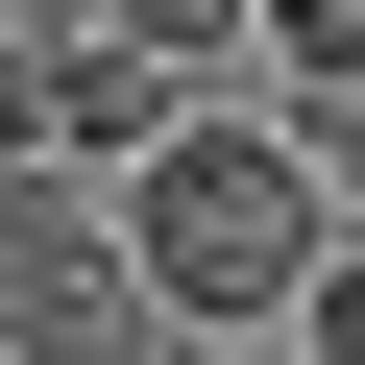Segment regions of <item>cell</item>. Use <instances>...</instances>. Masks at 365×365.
Here are the masks:
<instances>
[{"mask_svg":"<svg viewBox=\"0 0 365 365\" xmlns=\"http://www.w3.org/2000/svg\"><path fill=\"white\" fill-rule=\"evenodd\" d=\"M122 244H146V317H220V341H292L317 244H341V170L317 122H170L122 170Z\"/></svg>","mask_w":365,"mask_h":365,"instance_id":"6da1fadb","label":"cell"},{"mask_svg":"<svg viewBox=\"0 0 365 365\" xmlns=\"http://www.w3.org/2000/svg\"><path fill=\"white\" fill-rule=\"evenodd\" d=\"M146 341V244L73 146H0V365H122Z\"/></svg>","mask_w":365,"mask_h":365,"instance_id":"7a4b0ae2","label":"cell"},{"mask_svg":"<svg viewBox=\"0 0 365 365\" xmlns=\"http://www.w3.org/2000/svg\"><path fill=\"white\" fill-rule=\"evenodd\" d=\"M25 73H49V146H73V170H146V146H170V49H146V25H73V49H25Z\"/></svg>","mask_w":365,"mask_h":365,"instance_id":"3957f363","label":"cell"},{"mask_svg":"<svg viewBox=\"0 0 365 365\" xmlns=\"http://www.w3.org/2000/svg\"><path fill=\"white\" fill-rule=\"evenodd\" d=\"M244 49H292V98H317V73H365V0H268Z\"/></svg>","mask_w":365,"mask_h":365,"instance_id":"277c9868","label":"cell"},{"mask_svg":"<svg viewBox=\"0 0 365 365\" xmlns=\"http://www.w3.org/2000/svg\"><path fill=\"white\" fill-rule=\"evenodd\" d=\"M98 25H146L170 73H195V49H244V25H268V0H98Z\"/></svg>","mask_w":365,"mask_h":365,"instance_id":"5b68a950","label":"cell"},{"mask_svg":"<svg viewBox=\"0 0 365 365\" xmlns=\"http://www.w3.org/2000/svg\"><path fill=\"white\" fill-rule=\"evenodd\" d=\"M292 341H317V365H365V244H317V292H292Z\"/></svg>","mask_w":365,"mask_h":365,"instance_id":"8992f818","label":"cell"},{"mask_svg":"<svg viewBox=\"0 0 365 365\" xmlns=\"http://www.w3.org/2000/svg\"><path fill=\"white\" fill-rule=\"evenodd\" d=\"M317 170H341V220H365V73H317Z\"/></svg>","mask_w":365,"mask_h":365,"instance_id":"52a82bcc","label":"cell"},{"mask_svg":"<svg viewBox=\"0 0 365 365\" xmlns=\"http://www.w3.org/2000/svg\"><path fill=\"white\" fill-rule=\"evenodd\" d=\"M268 365H317V341H268Z\"/></svg>","mask_w":365,"mask_h":365,"instance_id":"ba28073f","label":"cell"},{"mask_svg":"<svg viewBox=\"0 0 365 365\" xmlns=\"http://www.w3.org/2000/svg\"><path fill=\"white\" fill-rule=\"evenodd\" d=\"M122 365H146V341H122Z\"/></svg>","mask_w":365,"mask_h":365,"instance_id":"9c48e42d","label":"cell"}]
</instances>
